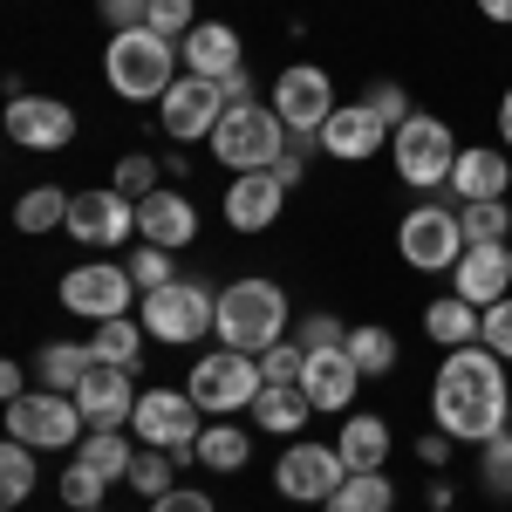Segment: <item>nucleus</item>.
Instances as JSON below:
<instances>
[{"label": "nucleus", "mask_w": 512, "mask_h": 512, "mask_svg": "<svg viewBox=\"0 0 512 512\" xmlns=\"http://www.w3.org/2000/svg\"><path fill=\"white\" fill-rule=\"evenodd\" d=\"M192 451H198V465H205V472H246V458H253V437L239 431V424H205Z\"/></svg>", "instance_id": "obj_30"}, {"label": "nucleus", "mask_w": 512, "mask_h": 512, "mask_svg": "<svg viewBox=\"0 0 512 512\" xmlns=\"http://www.w3.org/2000/svg\"><path fill=\"white\" fill-rule=\"evenodd\" d=\"M103 76H110L117 96L151 103V96H164V89L178 82V41L158 35V28H123V35H110V48H103Z\"/></svg>", "instance_id": "obj_3"}, {"label": "nucleus", "mask_w": 512, "mask_h": 512, "mask_svg": "<svg viewBox=\"0 0 512 512\" xmlns=\"http://www.w3.org/2000/svg\"><path fill=\"white\" fill-rule=\"evenodd\" d=\"M123 267H130V280H137V294H158V287H171V280H178V260H171V246H151V239H144V246H137Z\"/></svg>", "instance_id": "obj_36"}, {"label": "nucleus", "mask_w": 512, "mask_h": 512, "mask_svg": "<svg viewBox=\"0 0 512 512\" xmlns=\"http://www.w3.org/2000/svg\"><path fill=\"white\" fill-rule=\"evenodd\" d=\"M69 233H76L82 246H123V239L137 233V198H123L117 185L76 192L69 198Z\"/></svg>", "instance_id": "obj_16"}, {"label": "nucleus", "mask_w": 512, "mask_h": 512, "mask_svg": "<svg viewBox=\"0 0 512 512\" xmlns=\"http://www.w3.org/2000/svg\"><path fill=\"white\" fill-rule=\"evenodd\" d=\"M362 103H369L376 117L390 123V130H396V123H410V117H417V110H410V96H403V82H369V96H362Z\"/></svg>", "instance_id": "obj_44"}, {"label": "nucleus", "mask_w": 512, "mask_h": 512, "mask_svg": "<svg viewBox=\"0 0 512 512\" xmlns=\"http://www.w3.org/2000/svg\"><path fill=\"white\" fill-rule=\"evenodd\" d=\"M451 294H465L472 308H492L512 294V246L506 239H485V246H465L458 267H451Z\"/></svg>", "instance_id": "obj_18"}, {"label": "nucleus", "mask_w": 512, "mask_h": 512, "mask_svg": "<svg viewBox=\"0 0 512 512\" xmlns=\"http://www.w3.org/2000/svg\"><path fill=\"white\" fill-rule=\"evenodd\" d=\"M96 369V355H89V342H48L35 362V376H41V390H62V396H76V383Z\"/></svg>", "instance_id": "obj_29"}, {"label": "nucleus", "mask_w": 512, "mask_h": 512, "mask_svg": "<svg viewBox=\"0 0 512 512\" xmlns=\"http://www.w3.org/2000/svg\"><path fill=\"white\" fill-rule=\"evenodd\" d=\"M301 171H308V158H301V151H287V158L274 164V178H280V185H287V192L301 185Z\"/></svg>", "instance_id": "obj_51"}, {"label": "nucleus", "mask_w": 512, "mask_h": 512, "mask_svg": "<svg viewBox=\"0 0 512 512\" xmlns=\"http://www.w3.org/2000/svg\"><path fill=\"white\" fill-rule=\"evenodd\" d=\"M14 396H28V369L21 362H0V403H14Z\"/></svg>", "instance_id": "obj_49"}, {"label": "nucleus", "mask_w": 512, "mask_h": 512, "mask_svg": "<svg viewBox=\"0 0 512 512\" xmlns=\"http://www.w3.org/2000/svg\"><path fill=\"white\" fill-rule=\"evenodd\" d=\"M512 192V158L492 144H472L451 164V205H478V198H506Z\"/></svg>", "instance_id": "obj_21"}, {"label": "nucleus", "mask_w": 512, "mask_h": 512, "mask_svg": "<svg viewBox=\"0 0 512 512\" xmlns=\"http://www.w3.org/2000/svg\"><path fill=\"white\" fill-rule=\"evenodd\" d=\"M390 424H383V417H376V410H362V417H349V424H342V437H335V451H342V465H349V472H383V465H390Z\"/></svg>", "instance_id": "obj_25"}, {"label": "nucleus", "mask_w": 512, "mask_h": 512, "mask_svg": "<svg viewBox=\"0 0 512 512\" xmlns=\"http://www.w3.org/2000/svg\"><path fill=\"white\" fill-rule=\"evenodd\" d=\"M219 89H226V103H253V82H246V69H239V76H226Z\"/></svg>", "instance_id": "obj_53"}, {"label": "nucleus", "mask_w": 512, "mask_h": 512, "mask_svg": "<svg viewBox=\"0 0 512 512\" xmlns=\"http://www.w3.org/2000/svg\"><path fill=\"white\" fill-rule=\"evenodd\" d=\"M178 62H185V76H205V82H226V76L246 69L239 62V35L226 21H198L192 35L178 41Z\"/></svg>", "instance_id": "obj_22"}, {"label": "nucleus", "mask_w": 512, "mask_h": 512, "mask_svg": "<svg viewBox=\"0 0 512 512\" xmlns=\"http://www.w3.org/2000/svg\"><path fill=\"white\" fill-rule=\"evenodd\" d=\"M89 355H96V362H110V369H137V362H144V321H137V315L96 321V335H89Z\"/></svg>", "instance_id": "obj_28"}, {"label": "nucleus", "mask_w": 512, "mask_h": 512, "mask_svg": "<svg viewBox=\"0 0 512 512\" xmlns=\"http://www.w3.org/2000/svg\"><path fill=\"white\" fill-rule=\"evenodd\" d=\"M274 110H280V123H287L294 137H321V123L335 117L342 103H335V82H328V69H315V62H294V69H280V82H274Z\"/></svg>", "instance_id": "obj_14"}, {"label": "nucleus", "mask_w": 512, "mask_h": 512, "mask_svg": "<svg viewBox=\"0 0 512 512\" xmlns=\"http://www.w3.org/2000/svg\"><path fill=\"white\" fill-rule=\"evenodd\" d=\"M192 403L205 417H233V410H253V396L267 390V376H260V355H239V349H212L205 362L192 369Z\"/></svg>", "instance_id": "obj_8"}, {"label": "nucleus", "mask_w": 512, "mask_h": 512, "mask_svg": "<svg viewBox=\"0 0 512 512\" xmlns=\"http://www.w3.org/2000/svg\"><path fill=\"white\" fill-rule=\"evenodd\" d=\"M137 383H130V369H110V362H96L89 376L76 383V410L89 431H123L130 424V410H137Z\"/></svg>", "instance_id": "obj_17"}, {"label": "nucleus", "mask_w": 512, "mask_h": 512, "mask_svg": "<svg viewBox=\"0 0 512 512\" xmlns=\"http://www.w3.org/2000/svg\"><path fill=\"white\" fill-rule=\"evenodd\" d=\"M205 144H212V158L239 178V171H274V164L287 158V144H294V130L280 123L274 103H233Z\"/></svg>", "instance_id": "obj_4"}, {"label": "nucleus", "mask_w": 512, "mask_h": 512, "mask_svg": "<svg viewBox=\"0 0 512 512\" xmlns=\"http://www.w3.org/2000/svg\"><path fill=\"white\" fill-rule=\"evenodd\" d=\"M130 294H137V280H130V267H117V260H82V267L62 274V308L82 315V321L130 315Z\"/></svg>", "instance_id": "obj_10"}, {"label": "nucleus", "mask_w": 512, "mask_h": 512, "mask_svg": "<svg viewBox=\"0 0 512 512\" xmlns=\"http://www.w3.org/2000/svg\"><path fill=\"white\" fill-rule=\"evenodd\" d=\"M151 28L171 41H185L198 28V14H192V0H151Z\"/></svg>", "instance_id": "obj_45"}, {"label": "nucleus", "mask_w": 512, "mask_h": 512, "mask_svg": "<svg viewBox=\"0 0 512 512\" xmlns=\"http://www.w3.org/2000/svg\"><path fill=\"white\" fill-rule=\"evenodd\" d=\"M226 110H233V103H226V89H219V82H205V76H178L158 96V123H164V137H178V144L212 137Z\"/></svg>", "instance_id": "obj_13"}, {"label": "nucleus", "mask_w": 512, "mask_h": 512, "mask_svg": "<svg viewBox=\"0 0 512 512\" xmlns=\"http://www.w3.org/2000/svg\"><path fill=\"white\" fill-rule=\"evenodd\" d=\"M294 342H301L308 355H321V349H342L349 328H342L335 315H301V321H294Z\"/></svg>", "instance_id": "obj_40"}, {"label": "nucleus", "mask_w": 512, "mask_h": 512, "mask_svg": "<svg viewBox=\"0 0 512 512\" xmlns=\"http://www.w3.org/2000/svg\"><path fill=\"white\" fill-rule=\"evenodd\" d=\"M506 431H512V417H506Z\"/></svg>", "instance_id": "obj_57"}, {"label": "nucleus", "mask_w": 512, "mask_h": 512, "mask_svg": "<svg viewBox=\"0 0 512 512\" xmlns=\"http://www.w3.org/2000/svg\"><path fill=\"white\" fill-rule=\"evenodd\" d=\"M390 506H396V485L383 472H349L342 492H335L321 512H390Z\"/></svg>", "instance_id": "obj_32"}, {"label": "nucleus", "mask_w": 512, "mask_h": 512, "mask_svg": "<svg viewBox=\"0 0 512 512\" xmlns=\"http://www.w3.org/2000/svg\"><path fill=\"white\" fill-rule=\"evenodd\" d=\"M390 137H396V130L376 117L369 103H342L335 117L321 123V151H328V158H342V164H362L369 151H383Z\"/></svg>", "instance_id": "obj_19"}, {"label": "nucleus", "mask_w": 512, "mask_h": 512, "mask_svg": "<svg viewBox=\"0 0 512 512\" xmlns=\"http://www.w3.org/2000/svg\"><path fill=\"white\" fill-rule=\"evenodd\" d=\"M478 342H485V349L499 355V362H512V294L485 308V328H478Z\"/></svg>", "instance_id": "obj_43"}, {"label": "nucleus", "mask_w": 512, "mask_h": 512, "mask_svg": "<svg viewBox=\"0 0 512 512\" xmlns=\"http://www.w3.org/2000/svg\"><path fill=\"white\" fill-rule=\"evenodd\" d=\"M7 437L14 444H28V451H76L82 437H89V424H82L76 396L62 390H28L7 403Z\"/></svg>", "instance_id": "obj_7"}, {"label": "nucleus", "mask_w": 512, "mask_h": 512, "mask_svg": "<svg viewBox=\"0 0 512 512\" xmlns=\"http://www.w3.org/2000/svg\"><path fill=\"white\" fill-rule=\"evenodd\" d=\"M301 390L315 410H349L355 390H362V369L349 362V349H321L308 355V369H301Z\"/></svg>", "instance_id": "obj_24"}, {"label": "nucleus", "mask_w": 512, "mask_h": 512, "mask_svg": "<svg viewBox=\"0 0 512 512\" xmlns=\"http://www.w3.org/2000/svg\"><path fill=\"white\" fill-rule=\"evenodd\" d=\"M117 192L123 198H151V192H158V164H151V158H123L117 164Z\"/></svg>", "instance_id": "obj_46"}, {"label": "nucleus", "mask_w": 512, "mask_h": 512, "mask_svg": "<svg viewBox=\"0 0 512 512\" xmlns=\"http://www.w3.org/2000/svg\"><path fill=\"white\" fill-rule=\"evenodd\" d=\"M431 512H451V506H431Z\"/></svg>", "instance_id": "obj_55"}, {"label": "nucleus", "mask_w": 512, "mask_h": 512, "mask_svg": "<svg viewBox=\"0 0 512 512\" xmlns=\"http://www.w3.org/2000/svg\"><path fill=\"white\" fill-rule=\"evenodd\" d=\"M103 485H110V478H96L89 472V465H69V472H62V499H69V512H89V506H103Z\"/></svg>", "instance_id": "obj_41"}, {"label": "nucleus", "mask_w": 512, "mask_h": 512, "mask_svg": "<svg viewBox=\"0 0 512 512\" xmlns=\"http://www.w3.org/2000/svg\"><path fill=\"white\" fill-rule=\"evenodd\" d=\"M144 335L151 342H171V349H185V342H205V328L219 321V294L205 287V280H171L158 294H144Z\"/></svg>", "instance_id": "obj_6"}, {"label": "nucleus", "mask_w": 512, "mask_h": 512, "mask_svg": "<svg viewBox=\"0 0 512 512\" xmlns=\"http://www.w3.org/2000/svg\"><path fill=\"white\" fill-rule=\"evenodd\" d=\"M478 14H485L492 28H512V0H478Z\"/></svg>", "instance_id": "obj_52"}, {"label": "nucleus", "mask_w": 512, "mask_h": 512, "mask_svg": "<svg viewBox=\"0 0 512 512\" xmlns=\"http://www.w3.org/2000/svg\"><path fill=\"white\" fill-rule=\"evenodd\" d=\"M7 137L21 151H69L76 144V110L62 96H14L7 103Z\"/></svg>", "instance_id": "obj_15"}, {"label": "nucleus", "mask_w": 512, "mask_h": 512, "mask_svg": "<svg viewBox=\"0 0 512 512\" xmlns=\"http://www.w3.org/2000/svg\"><path fill=\"white\" fill-rule=\"evenodd\" d=\"M478 328H485V308H472L465 294H444V301H431V308H424V335H431V342H444V349H472Z\"/></svg>", "instance_id": "obj_27"}, {"label": "nucleus", "mask_w": 512, "mask_h": 512, "mask_svg": "<svg viewBox=\"0 0 512 512\" xmlns=\"http://www.w3.org/2000/svg\"><path fill=\"white\" fill-rule=\"evenodd\" d=\"M478 478H485L492 499H512V431H499V437L478 444Z\"/></svg>", "instance_id": "obj_39"}, {"label": "nucleus", "mask_w": 512, "mask_h": 512, "mask_svg": "<svg viewBox=\"0 0 512 512\" xmlns=\"http://www.w3.org/2000/svg\"><path fill=\"white\" fill-rule=\"evenodd\" d=\"M130 431L144 437V444H158V451H192L198 431H205V410L192 403V390H144L137 396V410H130Z\"/></svg>", "instance_id": "obj_12"}, {"label": "nucleus", "mask_w": 512, "mask_h": 512, "mask_svg": "<svg viewBox=\"0 0 512 512\" xmlns=\"http://www.w3.org/2000/svg\"><path fill=\"white\" fill-rule=\"evenodd\" d=\"M96 14L110 21V35H123V28H151V0H96Z\"/></svg>", "instance_id": "obj_47"}, {"label": "nucleus", "mask_w": 512, "mask_h": 512, "mask_svg": "<svg viewBox=\"0 0 512 512\" xmlns=\"http://www.w3.org/2000/svg\"><path fill=\"white\" fill-rule=\"evenodd\" d=\"M35 478H41L35 472V451L7 437V451H0V499H7V506H21V499L35 492Z\"/></svg>", "instance_id": "obj_37"}, {"label": "nucleus", "mask_w": 512, "mask_h": 512, "mask_svg": "<svg viewBox=\"0 0 512 512\" xmlns=\"http://www.w3.org/2000/svg\"><path fill=\"white\" fill-rule=\"evenodd\" d=\"M342 349H349V362L355 369H362V376H390L396 369V335L390 328H383V321H362V328H349V342H342Z\"/></svg>", "instance_id": "obj_31"}, {"label": "nucleus", "mask_w": 512, "mask_h": 512, "mask_svg": "<svg viewBox=\"0 0 512 512\" xmlns=\"http://www.w3.org/2000/svg\"><path fill=\"white\" fill-rule=\"evenodd\" d=\"M308 417H315V403H308L301 383H267V390L253 396V424H260V431H274V437H294Z\"/></svg>", "instance_id": "obj_26"}, {"label": "nucleus", "mask_w": 512, "mask_h": 512, "mask_svg": "<svg viewBox=\"0 0 512 512\" xmlns=\"http://www.w3.org/2000/svg\"><path fill=\"white\" fill-rule=\"evenodd\" d=\"M458 226H465V246H485V239L512 233V212L499 198H478V205H458Z\"/></svg>", "instance_id": "obj_38"}, {"label": "nucleus", "mask_w": 512, "mask_h": 512, "mask_svg": "<svg viewBox=\"0 0 512 512\" xmlns=\"http://www.w3.org/2000/svg\"><path fill=\"white\" fill-rule=\"evenodd\" d=\"M512 417V383H506V362L472 342V349H451L437 362V383H431V424L458 444H485L499 437Z\"/></svg>", "instance_id": "obj_1"}, {"label": "nucleus", "mask_w": 512, "mask_h": 512, "mask_svg": "<svg viewBox=\"0 0 512 512\" xmlns=\"http://www.w3.org/2000/svg\"><path fill=\"white\" fill-rule=\"evenodd\" d=\"M301 369H308V349L301 342H274V349L260 355V376L267 383H301Z\"/></svg>", "instance_id": "obj_42"}, {"label": "nucleus", "mask_w": 512, "mask_h": 512, "mask_svg": "<svg viewBox=\"0 0 512 512\" xmlns=\"http://www.w3.org/2000/svg\"><path fill=\"white\" fill-rule=\"evenodd\" d=\"M451 444H458V437L431 431V437H417V458H424V465H444V458H451Z\"/></svg>", "instance_id": "obj_50"}, {"label": "nucleus", "mask_w": 512, "mask_h": 512, "mask_svg": "<svg viewBox=\"0 0 512 512\" xmlns=\"http://www.w3.org/2000/svg\"><path fill=\"white\" fill-rule=\"evenodd\" d=\"M280 205H287V185H280L274 171H239L233 185H226V226L233 233H267L280 219Z\"/></svg>", "instance_id": "obj_20"}, {"label": "nucleus", "mask_w": 512, "mask_h": 512, "mask_svg": "<svg viewBox=\"0 0 512 512\" xmlns=\"http://www.w3.org/2000/svg\"><path fill=\"white\" fill-rule=\"evenodd\" d=\"M499 151H512V89L499 96Z\"/></svg>", "instance_id": "obj_54"}, {"label": "nucleus", "mask_w": 512, "mask_h": 512, "mask_svg": "<svg viewBox=\"0 0 512 512\" xmlns=\"http://www.w3.org/2000/svg\"><path fill=\"white\" fill-rule=\"evenodd\" d=\"M69 198L76 192L41 185V192H28L21 205H14V226H21V233H55V226H69Z\"/></svg>", "instance_id": "obj_34"}, {"label": "nucleus", "mask_w": 512, "mask_h": 512, "mask_svg": "<svg viewBox=\"0 0 512 512\" xmlns=\"http://www.w3.org/2000/svg\"><path fill=\"white\" fill-rule=\"evenodd\" d=\"M287 294H280L274 280H233L226 294H219V321H212V335H219V349H239V355H267L274 342H287Z\"/></svg>", "instance_id": "obj_2"}, {"label": "nucleus", "mask_w": 512, "mask_h": 512, "mask_svg": "<svg viewBox=\"0 0 512 512\" xmlns=\"http://www.w3.org/2000/svg\"><path fill=\"white\" fill-rule=\"evenodd\" d=\"M76 458H82L96 478H110V485H117V478H130V458H137V451L123 444V431H89V437L76 444Z\"/></svg>", "instance_id": "obj_33"}, {"label": "nucleus", "mask_w": 512, "mask_h": 512, "mask_svg": "<svg viewBox=\"0 0 512 512\" xmlns=\"http://www.w3.org/2000/svg\"><path fill=\"white\" fill-rule=\"evenodd\" d=\"M137 233L151 239V246H171V253H178V246H192L198 239V212H192V198L185 192H151V198H137Z\"/></svg>", "instance_id": "obj_23"}, {"label": "nucleus", "mask_w": 512, "mask_h": 512, "mask_svg": "<svg viewBox=\"0 0 512 512\" xmlns=\"http://www.w3.org/2000/svg\"><path fill=\"white\" fill-rule=\"evenodd\" d=\"M342 478H349V465H342L335 444H287L274 465L280 499H294V506H328L342 492Z\"/></svg>", "instance_id": "obj_11"}, {"label": "nucleus", "mask_w": 512, "mask_h": 512, "mask_svg": "<svg viewBox=\"0 0 512 512\" xmlns=\"http://www.w3.org/2000/svg\"><path fill=\"white\" fill-rule=\"evenodd\" d=\"M89 512H103V506H89Z\"/></svg>", "instance_id": "obj_56"}, {"label": "nucleus", "mask_w": 512, "mask_h": 512, "mask_svg": "<svg viewBox=\"0 0 512 512\" xmlns=\"http://www.w3.org/2000/svg\"><path fill=\"white\" fill-rule=\"evenodd\" d=\"M396 253L417 267V274H451L458 253H465V226H458V205H410L403 226H396Z\"/></svg>", "instance_id": "obj_9"}, {"label": "nucleus", "mask_w": 512, "mask_h": 512, "mask_svg": "<svg viewBox=\"0 0 512 512\" xmlns=\"http://www.w3.org/2000/svg\"><path fill=\"white\" fill-rule=\"evenodd\" d=\"M458 137H451V123L444 117H417L410 123H396V137H390V158H396V178L403 185H417V192H437V185H451V164H458Z\"/></svg>", "instance_id": "obj_5"}, {"label": "nucleus", "mask_w": 512, "mask_h": 512, "mask_svg": "<svg viewBox=\"0 0 512 512\" xmlns=\"http://www.w3.org/2000/svg\"><path fill=\"white\" fill-rule=\"evenodd\" d=\"M123 485H137L144 499H164L171 485H178V451H158V444H144L137 458H130V478Z\"/></svg>", "instance_id": "obj_35"}, {"label": "nucleus", "mask_w": 512, "mask_h": 512, "mask_svg": "<svg viewBox=\"0 0 512 512\" xmlns=\"http://www.w3.org/2000/svg\"><path fill=\"white\" fill-rule=\"evenodd\" d=\"M151 512H219V506H212L198 485H171L164 499H151Z\"/></svg>", "instance_id": "obj_48"}]
</instances>
